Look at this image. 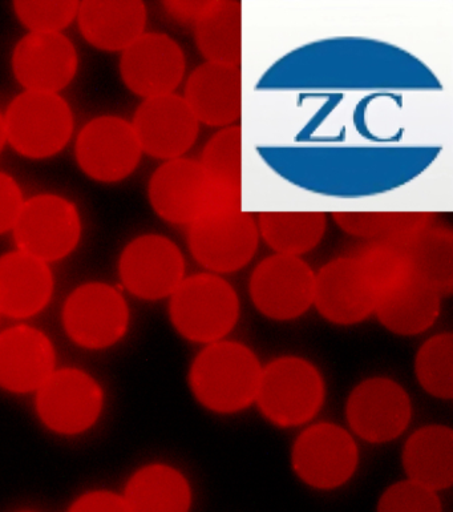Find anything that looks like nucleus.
Wrapping results in <instances>:
<instances>
[{
  "label": "nucleus",
  "mask_w": 453,
  "mask_h": 512,
  "mask_svg": "<svg viewBox=\"0 0 453 512\" xmlns=\"http://www.w3.org/2000/svg\"><path fill=\"white\" fill-rule=\"evenodd\" d=\"M194 39L205 62L240 66L242 6L238 2H205L193 23Z\"/></svg>",
  "instance_id": "24"
},
{
  "label": "nucleus",
  "mask_w": 453,
  "mask_h": 512,
  "mask_svg": "<svg viewBox=\"0 0 453 512\" xmlns=\"http://www.w3.org/2000/svg\"><path fill=\"white\" fill-rule=\"evenodd\" d=\"M82 225L78 209L55 195H40L23 204L14 225L20 252L38 260L54 261L74 251Z\"/></svg>",
  "instance_id": "7"
},
{
  "label": "nucleus",
  "mask_w": 453,
  "mask_h": 512,
  "mask_svg": "<svg viewBox=\"0 0 453 512\" xmlns=\"http://www.w3.org/2000/svg\"><path fill=\"white\" fill-rule=\"evenodd\" d=\"M378 512H442L434 490L414 481L396 483L383 494Z\"/></svg>",
  "instance_id": "33"
},
{
  "label": "nucleus",
  "mask_w": 453,
  "mask_h": 512,
  "mask_svg": "<svg viewBox=\"0 0 453 512\" xmlns=\"http://www.w3.org/2000/svg\"><path fill=\"white\" fill-rule=\"evenodd\" d=\"M128 308L116 289L88 284L76 289L64 308V324L78 344L91 349L107 348L124 336Z\"/></svg>",
  "instance_id": "15"
},
{
  "label": "nucleus",
  "mask_w": 453,
  "mask_h": 512,
  "mask_svg": "<svg viewBox=\"0 0 453 512\" xmlns=\"http://www.w3.org/2000/svg\"><path fill=\"white\" fill-rule=\"evenodd\" d=\"M6 140V124H4V118H2V115H0V151H2Z\"/></svg>",
  "instance_id": "37"
},
{
  "label": "nucleus",
  "mask_w": 453,
  "mask_h": 512,
  "mask_svg": "<svg viewBox=\"0 0 453 512\" xmlns=\"http://www.w3.org/2000/svg\"><path fill=\"white\" fill-rule=\"evenodd\" d=\"M325 387L318 370L301 358H281L262 372L257 401L275 425H302L317 414Z\"/></svg>",
  "instance_id": "5"
},
{
  "label": "nucleus",
  "mask_w": 453,
  "mask_h": 512,
  "mask_svg": "<svg viewBox=\"0 0 453 512\" xmlns=\"http://www.w3.org/2000/svg\"><path fill=\"white\" fill-rule=\"evenodd\" d=\"M143 149L132 124L113 116L88 123L80 132L76 157L92 179L115 183L135 171Z\"/></svg>",
  "instance_id": "12"
},
{
  "label": "nucleus",
  "mask_w": 453,
  "mask_h": 512,
  "mask_svg": "<svg viewBox=\"0 0 453 512\" xmlns=\"http://www.w3.org/2000/svg\"><path fill=\"white\" fill-rule=\"evenodd\" d=\"M257 225L260 237L277 255L299 257L321 243L327 216L323 212H264Z\"/></svg>",
  "instance_id": "28"
},
{
  "label": "nucleus",
  "mask_w": 453,
  "mask_h": 512,
  "mask_svg": "<svg viewBox=\"0 0 453 512\" xmlns=\"http://www.w3.org/2000/svg\"><path fill=\"white\" fill-rule=\"evenodd\" d=\"M262 370L246 346L217 342L202 350L190 370L198 401L217 413H234L257 398Z\"/></svg>",
  "instance_id": "2"
},
{
  "label": "nucleus",
  "mask_w": 453,
  "mask_h": 512,
  "mask_svg": "<svg viewBox=\"0 0 453 512\" xmlns=\"http://www.w3.org/2000/svg\"><path fill=\"white\" fill-rule=\"evenodd\" d=\"M241 151V127L234 124L214 133L198 160L217 187L237 195H242Z\"/></svg>",
  "instance_id": "30"
},
{
  "label": "nucleus",
  "mask_w": 453,
  "mask_h": 512,
  "mask_svg": "<svg viewBox=\"0 0 453 512\" xmlns=\"http://www.w3.org/2000/svg\"><path fill=\"white\" fill-rule=\"evenodd\" d=\"M357 465L358 449L354 439L331 423L309 427L295 442V473L317 489L342 486L353 477Z\"/></svg>",
  "instance_id": "9"
},
{
  "label": "nucleus",
  "mask_w": 453,
  "mask_h": 512,
  "mask_svg": "<svg viewBox=\"0 0 453 512\" xmlns=\"http://www.w3.org/2000/svg\"><path fill=\"white\" fill-rule=\"evenodd\" d=\"M205 2H169L165 7L169 14L175 16L182 23H194L198 14H200Z\"/></svg>",
  "instance_id": "36"
},
{
  "label": "nucleus",
  "mask_w": 453,
  "mask_h": 512,
  "mask_svg": "<svg viewBox=\"0 0 453 512\" xmlns=\"http://www.w3.org/2000/svg\"><path fill=\"white\" fill-rule=\"evenodd\" d=\"M184 256L173 241L159 235L141 236L120 258L124 285L145 300L172 296L184 281Z\"/></svg>",
  "instance_id": "14"
},
{
  "label": "nucleus",
  "mask_w": 453,
  "mask_h": 512,
  "mask_svg": "<svg viewBox=\"0 0 453 512\" xmlns=\"http://www.w3.org/2000/svg\"><path fill=\"white\" fill-rule=\"evenodd\" d=\"M16 15L32 32H59L78 16L76 2H16Z\"/></svg>",
  "instance_id": "32"
},
{
  "label": "nucleus",
  "mask_w": 453,
  "mask_h": 512,
  "mask_svg": "<svg viewBox=\"0 0 453 512\" xmlns=\"http://www.w3.org/2000/svg\"><path fill=\"white\" fill-rule=\"evenodd\" d=\"M78 16L84 38L108 51L131 46L147 24V8L141 2H84Z\"/></svg>",
  "instance_id": "23"
},
{
  "label": "nucleus",
  "mask_w": 453,
  "mask_h": 512,
  "mask_svg": "<svg viewBox=\"0 0 453 512\" xmlns=\"http://www.w3.org/2000/svg\"><path fill=\"white\" fill-rule=\"evenodd\" d=\"M440 294L414 272L379 294L375 312L387 329L404 336L430 328L440 312Z\"/></svg>",
  "instance_id": "21"
},
{
  "label": "nucleus",
  "mask_w": 453,
  "mask_h": 512,
  "mask_svg": "<svg viewBox=\"0 0 453 512\" xmlns=\"http://www.w3.org/2000/svg\"><path fill=\"white\" fill-rule=\"evenodd\" d=\"M408 264L416 276L440 294L448 296L453 286V232L444 225H427L403 237Z\"/></svg>",
  "instance_id": "27"
},
{
  "label": "nucleus",
  "mask_w": 453,
  "mask_h": 512,
  "mask_svg": "<svg viewBox=\"0 0 453 512\" xmlns=\"http://www.w3.org/2000/svg\"><path fill=\"white\" fill-rule=\"evenodd\" d=\"M124 501L131 512H188L192 494L188 481L179 471L152 465L133 475Z\"/></svg>",
  "instance_id": "26"
},
{
  "label": "nucleus",
  "mask_w": 453,
  "mask_h": 512,
  "mask_svg": "<svg viewBox=\"0 0 453 512\" xmlns=\"http://www.w3.org/2000/svg\"><path fill=\"white\" fill-rule=\"evenodd\" d=\"M120 71L129 90L145 99L175 94L184 80L185 54L171 36L143 34L125 48Z\"/></svg>",
  "instance_id": "11"
},
{
  "label": "nucleus",
  "mask_w": 453,
  "mask_h": 512,
  "mask_svg": "<svg viewBox=\"0 0 453 512\" xmlns=\"http://www.w3.org/2000/svg\"><path fill=\"white\" fill-rule=\"evenodd\" d=\"M23 204L18 184L6 173L0 172V233L14 228Z\"/></svg>",
  "instance_id": "34"
},
{
  "label": "nucleus",
  "mask_w": 453,
  "mask_h": 512,
  "mask_svg": "<svg viewBox=\"0 0 453 512\" xmlns=\"http://www.w3.org/2000/svg\"><path fill=\"white\" fill-rule=\"evenodd\" d=\"M189 249L198 264L214 274L245 268L256 255V219L242 211L217 212L189 225Z\"/></svg>",
  "instance_id": "6"
},
{
  "label": "nucleus",
  "mask_w": 453,
  "mask_h": 512,
  "mask_svg": "<svg viewBox=\"0 0 453 512\" xmlns=\"http://www.w3.org/2000/svg\"><path fill=\"white\" fill-rule=\"evenodd\" d=\"M52 274L46 262L23 252L0 257V313L34 316L50 301Z\"/></svg>",
  "instance_id": "22"
},
{
  "label": "nucleus",
  "mask_w": 453,
  "mask_h": 512,
  "mask_svg": "<svg viewBox=\"0 0 453 512\" xmlns=\"http://www.w3.org/2000/svg\"><path fill=\"white\" fill-rule=\"evenodd\" d=\"M132 127L143 152L167 161L184 157L200 135V122L177 94L145 99Z\"/></svg>",
  "instance_id": "13"
},
{
  "label": "nucleus",
  "mask_w": 453,
  "mask_h": 512,
  "mask_svg": "<svg viewBox=\"0 0 453 512\" xmlns=\"http://www.w3.org/2000/svg\"><path fill=\"white\" fill-rule=\"evenodd\" d=\"M4 124L15 151L31 159H46L62 151L74 128L70 107L50 92L19 95L8 108Z\"/></svg>",
  "instance_id": "4"
},
{
  "label": "nucleus",
  "mask_w": 453,
  "mask_h": 512,
  "mask_svg": "<svg viewBox=\"0 0 453 512\" xmlns=\"http://www.w3.org/2000/svg\"><path fill=\"white\" fill-rule=\"evenodd\" d=\"M452 358L451 334H442L426 342L416 358V374L420 384L435 397H452Z\"/></svg>",
  "instance_id": "31"
},
{
  "label": "nucleus",
  "mask_w": 453,
  "mask_h": 512,
  "mask_svg": "<svg viewBox=\"0 0 453 512\" xmlns=\"http://www.w3.org/2000/svg\"><path fill=\"white\" fill-rule=\"evenodd\" d=\"M331 217L347 235L368 241L402 239L434 221L426 212H334Z\"/></svg>",
  "instance_id": "29"
},
{
  "label": "nucleus",
  "mask_w": 453,
  "mask_h": 512,
  "mask_svg": "<svg viewBox=\"0 0 453 512\" xmlns=\"http://www.w3.org/2000/svg\"><path fill=\"white\" fill-rule=\"evenodd\" d=\"M347 418L355 433L366 441H392L406 430L410 422V398L396 382L372 378L364 381L350 395Z\"/></svg>",
  "instance_id": "18"
},
{
  "label": "nucleus",
  "mask_w": 453,
  "mask_h": 512,
  "mask_svg": "<svg viewBox=\"0 0 453 512\" xmlns=\"http://www.w3.org/2000/svg\"><path fill=\"white\" fill-rule=\"evenodd\" d=\"M378 290L355 256L327 262L315 274L314 304L335 324H355L375 312Z\"/></svg>",
  "instance_id": "10"
},
{
  "label": "nucleus",
  "mask_w": 453,
  "mask_h": 512,
  "mask_svg": "<svg viewBox=\"0 0 453 512\" xmlns=\"http://www.w3.org/2000/svg\"><path fill=\"white\" fill-rule=\"evenodd\" d=\"M453 437L448 427L416 431L404 447L403 463L411 481L431 490L448 489L453 481Z\"/></svg>",
  "instance_id": "25"
},
{
  "label": "nucleus",
  "mask_w": 453,
  "mask_h": 512,
  "mask_svg": "<svg viewBox=\"0 0 453 512\" xmlns=\"http://www.w3.org/2000/svg\"><path fill=\"white\" fill-rule=\"evenodd\" d=\"M240 301L236 290L214 273L184 278L172 294L171 317L182 336L196 342H214L236 325Z\"/></svg>",
  "instance_id": "3"
},
{
  "label": "nucleus",
  "mask_w": 453,
  "mask_h": 512,
  "mask_svg": "<svg viewBox=\"0 0 453 512\" xmlns=\"http://www.w3.org/2000/svg\"><path fill=\"white\" fill-rule=\"evenodd\" d=\"M12 68L27 91L56 94L75 78L78 55L60 32H32L16 46Z\"/></svg>",
  "instance_id": "17"
},
{
  "label": "nucleus",
  "mask_w": 453,
  "mask_h": 512,
  "mask_svg": "<svg viewBox=\"0 0 453 512\" xmlns=\"http://www.w3.org/2000/svg\"><path fill=\"white\" fill-rule=\"evenodd\" d=\"M70 512H131L123 498L112 493H92L84 495L72 506Z\"/></svg>",
  "instance_id": "35"
},
{
  "label": "nucleus",
  "mask_w": 453,
  "mask_h": 512,
  "mask_svg": "<svg viewBox=\"0 0 453 512\" xmlns=\"http://www.w3.org/2000/svg\"><path fill=\"white\" fill-rule=\"evenodd\" d=\"M315 273L301 257L265 258L250 278V296L265 316L291 320L314 304Z\"/></svg>",
  "instance_id": "8"
},
{
  "label": "nucleus",
  "mask_w": 453,
  "mask_h": 512,
  "mask_svg": "<svg viewBox=\"0 0 453 512\" xmlns=\"http://www.w3.org/2000/svg\"><path fill=\"white\" fill-rule=\"evenodd\" d=\"M184 99L200 124L220 129L234 126L242 114L240 66L201 64L189 75Z\"/></svg>",
  "instance_id": "19"
},
{
  "label": "nucleus",
  "mask_w": 453,
  "mask_h": 512,
  "mask_svg": "<svg viewBox=\"0 0 453 512\" xmlns=\"http://www.w3.org/2000/svg\"><path fill=\"white\" fill-rule=\"evenodd\" d=\"M149 200L161 219L177 225L242 209V195L217 187L200 161L186 157L165 161L156 169L149 183Z\"/></svg>",
  "instance_id": "1"
},
{
  "label": "nucleus",
  "mask_w": 453,
  "mask_h": 512,
  "mask_svg": "<svg viewBox=\"0 0 453 512\" xmlns=\"http://www.w3.org/2000/svg\"><path fill=\"white\" fill-rule=\"evenodd\" d=\"M103 406L100 386L80 370L52 373L39 389L38 411L50 429L62 434L87 430Z\"/></svg>",
  "instance_id": "16"
},
{
  "label": "nucleus",
  "mask_w": 453,
  "mask_h": 512,
  "mask_svg": "<svg viewBox=\"0 0 453 512\" xmlns=\"http://www.w3.org/2000/svg\"><path fill=\"white\" fill-rule=\"evenodd\" d=\"M55 353L42 332L16 326L0 334V386L16 393L39 390L51 377Z\"/></svg>",
  "instance_id": "20"
}]
</instances>
